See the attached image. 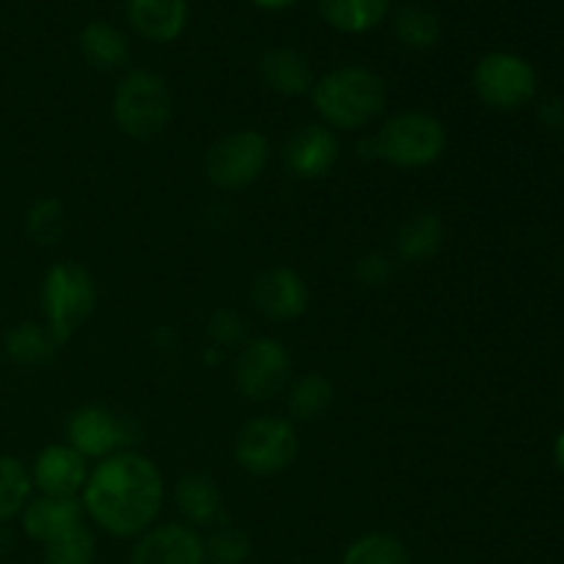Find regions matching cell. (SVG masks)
<instances>
[{
  "instance_id": "4fadbf2b",
  "label": "cell",
  "mask_w": 564,
  "mask_h": 564,
  "mask_svg": "<svg viewBox=\"0 0 564 564\" xmlns=\"http://www.w3.org/2000/svg\"><path fill=\"white\" fill-rule=\"evenodd\" d=\"M130 564H207L204 540L187 523H160L138 534Z\"/></svg>"
},
{
  "instance_id": "8fae6325",
  "label": "cell",
  "mask_w": 564,
  "mask_h": 564,
  "mask_svg": "<svg viewBox=\"0 0 564 564\" xmlns=\"http://www.w3.org/2000/svg\"><path fill=\"white\" fill-rule=\"evenodd\" d=\"M251 301L273 323H295L308 312L312 292L295 268L273 264L253 279Z\"/></svg>"
},
{
  "instance_id": "ffe728a7",
  "label": "cell",
  "mask_w": 564,
  "mask_h": 564,
  "mask_svg": "<svg viewBox=\"0 0 564 564\" xmlns=\"http://www.w3.org/2000/svg\"><path fill=\"white\" fill-rule=\"evenodd\" d=\"M58 350V339L50 334L47 325L33 323V319L14 325L3 336L6 358L17 367H42V364L53 361Z\"/></svg>"
},
{
  "instance_id": "f1b7e54d",
  "label": "cell",
  "mask_w": 564,
  "mask_h": 564,
  "mask_svg": "<svg viewBox=\"0 0 564 564\" xmlns=\"http://www.w3.org/2000/svg\"><path fill=\"white\" fill-rule=\"evenodd\" d=\"M251 538L242 529L220 523L215 527L213 538L204 540V554L209 564H248L251 560Z\"/></svg>"
},
{
  "instance_id": "52a82bcc",
  "label": "cell",
  "mask_w": 564,
  "mask_h": 564,
  "mask_svg": "<svg viewBox=\"0 0 564 564\" xmlns=\"http://www.w3.org/2000/svg\"><path fill=\"white\" fill-rule=\"evenodd\" d=\"M301 455L295 422L281 416H257L235 438V463L248 477H275L284 474Z\"/></svg>"
},
{
  "instance_id": "e0dca14e",
  "label": "cell",
  "mask_w": 564,
  "mask_h": 564,
  "mask_svg": "<svg viewBox=\"0 0 564 564\" xmlns=\"http://www.w3.org/2000/svg\"><path fill=\"white\" fill-rule=\"evenodd\" d=\"M127 20L138 36L169 44L187 25V0H127Z\"/></svg>"
},
{
  "instance_id": "ac0fdd59",
  "label": "cell",
  "mask_w": 564,
  "mask_h": 564,
  "mask_svg": "<svg viewBox=\"0 0 564 564\" xmlns=\"http://www.w3.org/2000/svg\"><path fill=\"white\" fill-rule=\"evenodd\" d=\"M446 240L444 220L433 209H422L405 218V224L397 229L394 251L397 259L405 264H427L441 253Z\"/></svg>"
},
{
  "instance_id": "cb8c5ba5",
  "label": "cell",
  "mask_w": 564,
  "mask_h": 564,
  "mask_svg": "<svg viewBox=\"0 0 564 564\" xmlns=\"http://www.w3.org/2000/svg\"><path fill=\"white\" fill-rule=\"evenodd\" d=\"M31 499L33 482L25 463L14 455H0V527L20 518Z\"/></svg>"
},
{
  "instance_id": "7a4b0ae2",
  "label": "cell",
  "mask_w": 564,
  "mask_h": 564,
  "mask_svg": "<svg viewBox=\"0 0 564 564\" xmlns=\"http://www.w3.org/2000/svg\"><path fill=\"white\" fill-rule=\"evenodd\" d=\"M312 102L319 124L339 132H361L383 116L389 88L367 66H339L314 80Z\"/></svg>"
},
{
  "instance_id": "7402d4cb",
  "label": "cell",
  "mask_w": 564,
  "mask_h": 564,
  "mask_svg": "<svg viewBox=\"0 0 564 564\" xmlns=\"http://www.w3.org/2000/svg\"><path fill=\"white\" fill-rule=\"evenodd\" d=\"M336 389L325 375L306 372L290 386L286 391V411H290V422H317L319 416L330 411L334 405Z\"/></svg>"
},
{
  "instance_id": "5bb4252c",
  "label": "cell",
  "mask_w": 564,
  "mask_h": 564,
  "mask_svg": "<svg viewBox=\"0 0 564 564\" xmlns=\"http://www.w3.org/2000/svg\"><path fill=\"white\" fill-rule=\"evenodd\" d=\"M33 490L42 496H80L88 479V460L69 444H47L33 457Z\"/></svg>"
},
{
  "instance_id": "603a6c76",
  "label": "cell",
  "mask_w": 564,
  "mask_h": 564,
  "mask_svg": "<svg viewBox=\"0 0 564 564\" xmlns=\"http://www.w3.org/2000/svg\"><path fill=\"white\" fill-rule=\"evenodd\" d=\"M319 14L341 33H367L389 14L391 0H317Z\"/></svg>"
},
{
  "instance_id": "ba28073f",
  "label": "cell",
  "mask_w": 564,
  "mask_h": 564,
  "mask_svg": "<svg viewBox=\"0 0 564 564\" xmlns=\"http://www.w3.org/2000/svg\"><path fill=\"white\" fill-rule=\"evenodd\" d=\"M479 102L499 113H518L538 97V72L527 58L516 53H488L479 58L471 75Z\"/></svg>"
},
{
  "instance_id": "4316f807",
  "label": "cell",
  "mask_w": 564,
  "mask_h": 564,
  "mask_svg": "<svg viewBox=\"0 0 564 564\" xmlns=\"http://www.w3.org/2000/svg\"><path fill=\"white\" fill-rule=\"evenodd\" d=\"M394 33L408 50H433L441 39V20L424 6H405L394 17Z\"/></svg>"
},
{
  "instance_id": "484cf974",
  "label": "cell",
  "mask_w": 564,
  "mask_h": 564,
  "mask_svg": "<svg viewBox=\"0 0 564 564\" xmlns=\"http://www.w3.org/2000/svg\"><path fill=\"white\" fill-rule=\"evenodd\" d=\"M25 235L36 246H58L66 235V207L61 198L42 196L28 207L25 213Z\"/></svg>"
},
{
  "instance_id": "3957f363",
  "label": "cell",
  "mask_w": 564,
  "mask_h": 564,
  "mask_svg": "<svg viewBox=\"0 0 564 564\" xmlns=\"http://www.w3.org/2000/svg\"><path fill=\"white\" fill-rule=\"evenodd\" d=\"M446 147L449 135L438 116L430 110H400L386 119L369 141L361 143V154L391 169L419 171L438 163Z\"/></svg>"
},
{
  "instance_id": "7c38bea8",
  "label": "cell",
  "mask_w": 564,
  "mask_h": 564,
  "mask_svg": "<svg viewBox=\"0 0 564 564\" xmlns=\"http://www.w3.org/2000/svg\"><path fill=\"white\" fill-rule=\"evenodd\" d=\"M341 154L339 135L325 124L297 127L284 147V165L295 180L314 182L336 169Z\"/></svg>"
},
{
  "instance_id": "9a60e30c",
  "label": "cell",
  "mask_w": 564,
  "mask_h": 564,
  "mask_svg": "<svg viewBox=\"0 0 564 564\" xmlns=\"http://www.w3.org/2000/svg\"><path fill=\"white\" fill-rule=\"evenodd\" d=\"M86 512H83L80 496H33L22 510L20 523L25 538L33 543L47 545L55 538L66 534L69 529L80 527Z\"/></svg>"
},
{
  "instance_id": "8992f818",
  "label": "cell",
  "mask_w": 564,
  "mask_h": 564,
  "mask_svg": "<svg viewBox=\"0 0 564 564\" xmlns=\"http://www.w3.org/2000/svg\"><path fill=\"white\" fill-rule=\"evenodd\" d=\"M270 141L259 130L242 127L220 135L204 154V176L220 193H240L264 174Z\"/></svg>"
},
{
  "instance_id": "2e32d148",
  "label": "cell",
  "mask_w": 564,
  "mask_h": 564,
  "mask_svg": "<svg viewBox=\"0 0 564 564\" xmlns=\"http://www.w3.org/2000/svg\"><path fill=\"white\" fill-rule=\"evenodd\" d=\"M174 505L187 527L209 529L224 523V496L213 477L202 471H187L174 485Z\"/></svg>"
},
{
  "instance_id": "44dd1931",
  "label": "cell",
  "mask_w": 564,
  "mask_h": 564,
  "mask_svg": "<svg viewBox=\"0 0 564 564\" xmlns=\"http://www.w3.org/2000/svg\"><path fill=\"white\" fill-rule=\"evenodd\" d=\"M80 53L94 69L113 72L130 61V42L110 22H88L80 31Z\"/></svg>"
},
{
  "instance_id": "30bf717a",
  "label": "cell",
  "mask_w": 564,
  "mask_h": 564,
  "mask_svg": "<svg viewBox=\"0 0 564 564\" xmlns=\"http://www.w3.org/2000/svg\"><path fill=\"white\" fill-rule=\"evenodd\" d=\"M292 375V358L273 336L251 339L237 356L235 386L246 400L268 402L279 394Z\"/></svg>"
},
{
  "instance_id": "4dcf8cb0",
  "label": "cell",
  "mask_w": 564,
  "mask_h": 564,
  "mask_svg": "<svg viewBox=\"0 0 564 564\" xmlns=\"http://www.w3.org/2000/svg\"><path fill=\"white\" fill-rule=\"evenodd\" d=\"M246 319L240 317L231 308H218V312L209 317L207 323V334L209 339L215 341L218 347H235L246 339Z\"/></svg>"
},
{
  "instance_id": "d6a6232c",
  "label": "cell",
  "mask_w": 564,
  "mask_h": 564,
  "mask_svg": "<svg viewBox=\"0 0 564 564\" xmlns=\"http://www.w3.org/2000/svg\"><path fill=\"white\" fill-rule=\"evenodd\" d=\"M251 3L259 6V9H264V11H284V9H290L295 0H251Z\"/></svg>"
},
{
  "instance_id": "9c48e42d",
  "label": "cell",
  "mask_w": 564,
  "mask_h": 564,
  "mask_svg": "<svg viewBox=\"0 0 564 564\" xmlns=\"http://www.w3.org/2000/svg\"><path fill=\"white\" fill-rule=\"evenodd\" d=\"M141 433L132 419L105 405H83L66 422V444L75 446L86 460H105L110 455L132 449Z\"/></svg>"
},
{
  "instance_id": "5b68a950",
  "label": "cell",
  "mask_w": 564,
  "mask_h": 564,
  "mask_svg": "<svg viewBox=\"0 0 564 564\" xmlns=\"http://www.w3.org/2000/svg\"><path fill=\"white\" fill-rule=\"evenodd\" d=\"M39 303H42L44 325L58 339V345L64 347L94 314L97 284H94L91 273L83 264L55 262L44 273Z\"/></svg>"
},
{
  "instance_id": "e575fe53",
  "label": "cell",
  "mask_w": 564,
  "mask_h": 564,
  "mask_svg": "<svg viewBox=\"0 0 564 564\" xmlns=\"http://www.w3.org/2000/svg\"><path fill=\"white\" fill-rule=\"evenodd\" d=\"M562 397H564V394H562Z\"/></svg>"
},
{
  "instance_id": "d4e9b609",
  "label": "cell",
  "mask_w": 564,
  "mask_h": 564,
  "mask_svg": "<svg viewBox=\"0 0 564 564\" xmlns=\"http://www.w3.org/2000/svg\"><path fill=\"white\" fill-rule=\"evenodd\" d=\"M341 564H411V551L397 534L369 532L347 545Z\"/></svg>"
},
{
  "instance_id": "83f0119b",
  "label": "cell",
  "mask_w": 564,
  "mask_h": 564,
  "mask_svg": "<svg viewBox=\"0 0 564 564\" xmlns=\"http://www.w3.org/2000/svg\"><path fill=\"white\" fill-rule=\"evenodd\" d=\"M94 556H97V543L86 523L44 545V564H94Z\"/></svg>"
},
{
  "instance_id": "d6986e66",
  "label": "cell",
  "mask_w": 564,
  "mask_h": 564,
  "mask_svg": "<svg viewBox=\"0 0 564 564\" xmlns=\"http://www.w3.org/2000/svg\"><path fill=\"white\" fill-rule=\"evenodd\" d=\"M259 75H262L264 86H268L270 91L286 99L312 94L314 86L312 66H308V61L292 47H270L268 53L259 58Z\"/></svg>"
},
{
  "instance_id": "277c9868",
  "label": "cell",
  "mask_w": 564,
  "mask_h": 564,
  "mask_svg": "<svg viewBox=\"0 0 564 564\" xmlns=\"http://www.w3.org/2000/svg\"><path fill=\"white\" fill-rule=\"evenodd\" d=\"M174 119V94L169 83L149 69H132L113 91V121L132 141L163 135Z\"/></svg>"
},
{
  "instance_id": "1f68e13d",
  "label": "cell",
  "mask_w": 564,
  "mask_h": 564,
  "mask_svg": "<svg viewBox=\"0 0 564 564\" xmlns=\"http://www.w3.org/2000/svg\"><path fill=\"white\" fill-rule=\"evenodd\" d=\"M538 116L549 130H564V99L549 97L545 102H540Z\"/></svg>"
},
{
  "instance_id": "f546056e",
  "label": "cell",
  "mask_w": 564,
  "mask_h": 564,
  "mask_svg": "<svg viewBox=\"0 0 564 564\" xmlns=\"http://www.w3.org/2000/svg\"><path fill=\"white\" fill-rule=\"evenodd\" d=\"M394 270H397V264L389 253L369 251L358 259L352 273H356L358 284L369 286V290H383V286H389L391 279H394Z\"/></svg>"
},
{
  "instance_id": "836d02e7",
  "label": "cell",
  "mask_w": 564,
  "mask_h": 564,
  "mask_svg": "<svg viewBox=\"0 0 564 564\" xmlns=\"http://www.w3.org/2000/svg\"><path fill=\"white\" fill-rule=\"evenodd\" d=\"M554 463H556V468L564 474V430L556 435V441H554Z\"/></svg>"
},
{
  "instance_id": "6da1fadb",
  "label": "cell",
  "mask_w": 564,
  "mask_h": 564,
  "mask_svg": "<svg viewBox=\"0 0 564 564\" xmlns=\"http://www.w3.org/2000/svg\"><path fill=\"white\" fill-rule=\"evenodd\" d=\"M80 501L83 512L110 538H138L163 510V474L141 452H119L88 471Z\"/></svg>"
}]
</instances>
